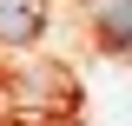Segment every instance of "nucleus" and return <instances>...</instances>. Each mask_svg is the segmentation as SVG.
Here are the masks:
<instances>
[{"label": "nucleus", "instance_id": "nucleus-3", "mask_svg": "<svg viewBox=\"0 0 132 126\" xmlns=\"http://www.w3.org/2000/svg\"><path fill=\"white\" fill-rule=\"evenodd\" d=\"M93 33L112 53H132V0H93Z\"/></svg>", "mask_w": 132, "mask_h": 126}, {"label": "nucleus", "instance_id": "nucleus-1", "mask_svg": "<svg viewBox=\"0 0 132 126\" xmlns=\"http://www.w3.org/2000/svg\"><path fill=\"white\" fill-rule=\"evenodd\" d=\"M73 106V86H66L60 66H20V73H0V120L13 126H46Z\"/></svg>", "mask_w": 132, "mask_h": 126}, {"label": "nucleus", "instance_id": "nucleus-2", "mask_svg": "<svg viewBox=\"0 0 132 126\" xmlns=\"http://www.w3.org/2000/svg\"><path fill=\"white\" fill-rule=\"evenodd\" d=\"M46 27V0H0V47H27Z\"/></svg>", "mask_w": 132, "mask_h": 126}]
</instances>
